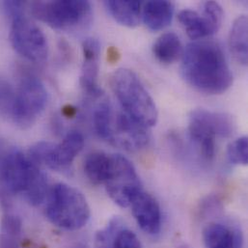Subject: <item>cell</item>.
Instances as JSON below:
<instances>
[{"instance_id": "cell-8", "label": "cell", "mask_w": 248, "mask_h": 248, "mask_svg": "<svg viewBox=\"0 0 248 248\" xmlns=\"http://www.w3.org/2000/svg\"><path fill=\"white\" fill-rule=\"evenodd\" d=\"M83 147V134L78 130H71L60 143L37 142L29 149L27 156L39 167L45 166L55 171L69 172Z\"/></svg>"}, {"instance_id": "cell-19", "label": "cell", "mask_w": 248, "mask_h": 248, "mask_svg": "<svg viewBox=\"0 0 248 248\" xmlns=\"http://www.w3.org/2000/svg\"><path fill=\"white\" fill-rule=\"evenodd\" d=\"M155 57L163 64H172L183 56L184 49L179 36L174 32L162 34L153 46Z\"/></svg>"}, {"instance_id": "cell-16", "label": "cell", "mask_w": 248, "mask_h": 248, "mask_svg": "<svg viewBox=\"0 0 248 248\" xmlns=\"http://www.w3.org/2000/svg\"><path fill=\"white\" fill-rule=\"evenodd\" d=\"M248 20L247 16H238L229 33V47L236 61L244 66L248 63Z\"/></svg>"}, {"instance_id": "cell-30", "label": "cell", "mask_w": 248, "mask_h": 248, "mask_svg": "<svg viewBox=\"0 0 248 248\" xmlns=\"http://www.w3.org/2000/svg\"><path fill=\"white\" fill-rule=\"evenodd\" d=\"M68 248H88L83 245H80V244H76V245H73L71 247H69Z\"/></svg>"}, {"instance_id": "cell-10", "label": "cell", "mask_w": 248, "mask_h": 248, "mask_svg": "<svg viewBox=\"0 0 248 248\" xmlns=\"http://www.w3.org/2000/svg\"><path fill=\"white\" fill-rule=\"evenodd\" d=\"M105 186L111 200L122 208L129 207L134 198L143 191L133 164L119 154L112 155V166Z\"/></svg>"}, {"instance_id": "cell-5", "label": "cell", "mask_w": 248, "mask_h": 248, "mask_svg": "<svg viewBox=\"0 0 248 248\" xmlns=\"http://www.w3.org/2000/svg\"><path fill=\"white\" fill-rule=\"evenodd\" d=\"M235 130L233 117L227 113L195 109L189 115L188 134L200 157L211 162L215 158L217 137H229Z\"/></svg>"}, {"instance_id": "cell-23", "label": "cell", "mask_w": 248, "mask_h": 248, "mask_svg": "<svg viewBox=\"0 0 248 248\" xmlns=\"http://www.w3.org/2000/svg\"><path fill=\"white\" fill-rule=\"evenodd\" d=\"M227 157L230 163L234 165H248V136H242L228 145Z\"/></svg>"}, {"instance_id": "cell-13", "label": "cell", "mask_w": 248, "mask_h": 248, "mask_svg": "<svg viewBox=\"0 0 248 248\" xmlns=\"http://www.w3.org/2000/svg\"><path fill=\"white\" fill-rule=\"evenodd\" d=\"M133 217L143 232L157 235L161 230L162 216L158 202L151 194L141 191L131 202Z\"/></svg>"}, {"instance_id": "cell-28", "label": "cell", "mask_w": 248, "mask_h": 248, "mask_svg": "<svg viewBox=\"0 0 248 248\" xmlns=\"http://www.w3.org/2000/svg\"><path fill=\"white\" fill-rule=\"evenodd\" d=\"M108 59L110 63H116L119 59H120V52L116 47L111 46L108 49Z\"/></svg>"}, {"instance_id": "cell-3", "label": "cell", "mask_w": 248, "mask_h": 248, "mask_svg": "<svg viewBox=\"0 0 248 248\" xmlns=\"http://www.w3.org/2000/svg\"><path fill=\"white\" fill-rule=\"evenodd\" d=\"M46 217L54 226L76 231L88 223L91 211L84 195L76 187L58 183L49 188L46 200Z\"/></svg>"}, {"instance_id": "cell-6", "label": "cell", "mask_w": 248, "mask_h": 248, "mask_svg": "<svg viewBox=\"0 0 248 248\" xmlns=\"http://www.w3.org/2000/svg\"><path fill=\"white\" fill-rule=\"evenodd\" d=\"M30 8L36 18L61 31L83 29L91 23L93 17L92 5L84 0L37 1Z\"/></svg>"}, {"instance_id": "cell-14", "label": "cell", "mask_w": 248, "mask_h": 248, "mask_svg": "<svg viewBox=\"0 0 248 248\" xmlns=\"http://www.w3.org/2000/svg\"><path fill=\"white\" fill-rule=\"evenodd\" d=\"M203 244L205 248H243L244 237L236 225L214 221L203 230Z\"/></svg>"}, {"instance_id": "cell-15", "label": "cell", "mask_w": 248, "mask_h": 248, "mask_svg": "<svg viewBox=\"0 0 248 248\" xmlns=\"http://www.w3.org/2000/svg\"><path fill=\"white\" fill-rule=\"evenodd\" d=\"M174 15V5L170 1H148L143 4L142 16L146 26L152 31L167 27Z\"/></svg>"}, {"instance_id": "cell-20", "label": "cell", "mask_w": 248, "mask_h": 248, "mask_svg": "<svg viewBox=\"0 0 248 248\" xmlns=\"http://www.w3.org/2000/svg\"><path fill=\"white\" fill-rule=\"evenodd\" d=\"M180 23L185 28L187 36L192 40H199L215 34L208 19L192 10H183L178 16Z\"/></svg>"}, {"instance_id": "cell-25", "label": "cell", "mask_w": 248, "mask_h": 248, "mask_svg": "<svg viewBox=\"0 0 248 248\" xmlns=\"http://www.w3.org/2000/svg\"><path fill=\"white\" fill-rule=\"evenodd\" d=\"M203 16L208 19L213 29L217 33L223 20V10L219 3L216 1H206L204 3Z\"/></svg>"}, {"instance_id": "cell-26", "label": "cell", "mask_w": 248, "mask_h": 248, "mask_svg": "<svg viewBox=\"0 0 248 248\" xmlns=\"http://www.w3.org/2000/svg\"><path fill=\"white\" fill-rule=\"evenodd\" d=\"M113 248H142V246L136 234L124 227L117 234Z\"/></svg>"}, {"instance_id": "cell-27", "label": "cell", "mask_w": 248, "mask_h": 248, "mask_svg": "<svg viewBox=\"0 0 248 248\" xmlns=\"http://www.w3.org/2000/svg\"><path fill=\"white\" fill-rule=\"evenodd\" d=\"M3 9L6 16L11 20L25 14V3L21 1H5L3 3Z\"/></svg>"}, {"instance_id": "cell-1", "label": "cell", "mask_w": 248, "mask_h": 248, "mask_svg": "<svg viewBox=\"0 0 248 248\" xmlns=\"http://www.w3.org/2000/svg\"><path fill=\"white\" fill-rule=\"evenodd\" d=\"M182 74L186 82L207 95L225 93L233 83V75L221 46L212 41H196L186 47Z\"/></svg>"}, {"instance_id": "cell-12", "label": "cell", "mask_w": 248, "mask_h": 248, "mask_svg": "<svg viewBox=\"0 0 248 248\" xmlns=\"http://www.w3.org/2000/svg\"><path fill=\"white\" fill-rule=\"evenodd\" d=\"M83 61L80 75V85L88 98L102 94L98 86L100 71L101 44L95 38H87L82 43Z\"/></svg>"}, {"instance_id": "cell-17", "label": "cell", "mask_w": 248, "mask_h": 248, "mask_svg": "<svg viewBox=\"0 0 248 248\" xmlns=\"http://www.w3.org/2000/svg\"><path fill=\"white\" fill-rule=\"evenodd\" d=\"M112 166V155L105 152H93L89 154L83 164L87 179L94 185H105Z\"/></svg>"}, {"instance_id": "cell-2", "label": "cell", "mask_w": 248, "mask_h": 248, "mask_svg": "<svg viewBox=\"0 0 248 248\" xmlns=\"http://www.w3.org/2000/svg\"><path fill=\"white\" fill-rule=\"evenodd\" d=\"M0 185L3 198L22 195L33 206L46 202L49 186L45 173L16 147L0 145Z\"/></svg>"}, {"instance_id": "cell-4", "label": "cell", "mask_w": 248, "mask_h": 248, "mask_svg": "<svg viewBox=\"0 0 248 248\" xmlns=\"http://www.w3.org/2000/svg\"><path fill=\"white\" fill-rule=\"evenodd\" d=\"M110 85L122 110L131 119L146 127L156 124L158 112L155 101L135 73L118 69L111 76Z\"/></svg>"}, {"instance_id": "cell-22", "label": "cell", "mask_w": 248, "mask_h": 248, "mask_svg": "<svg viewBox=\"0 0 248 248\" xmlns=\"http://www.w3.org/2000/svg\"><path fill=\"white\" fill-rule=\"evenodd\" d=\"M124 227V221L120 217L111 218L107 226L96 234L95 248H113L117 234Z\"/></svg>"}, {"instance_id": "cell-18", "label": "cell", "mask_w": 248, "mask_h": 248, "mask_svg": "<svg viewBox=\"0 0 248 248\" xmlns=\"http://www.w3.org/2000/svg\"><path fill=\"white\" fill-rule=\"evenodd\" d=\"M104 4L110 16L121 25L128 28L138 25L142 5L140 1L108 0Z\"/></svg>"}, {"instance_id": "cell-24", "label": "cell", "mask_w": 248, "mask_h": 248, "mask_svg": "<svg viewBox=\"0 0 248 248\" xmlns=\"http://www.w3.org/2000/svg\"><path fill=\"white\" fill-rule=\"evenodd\" d=\"M16 103V88L0 77V113L11 119Z\"/></svg>"}, {"instance_id": "cell-21", "label": "cell", "mask_w": 248, "mask_h": 248, "mask_svg": "<svg viewBox=\"0 0 248 248\" xmlns=\"http://www.w3.org/2000/svg\"><path fill=\"white\" fill-rule=\"evenodd\" d=\"M22 222L19 217L7 212L0 224V248H19Z\"/></svg>"}, {"instance_id": "cell-11", "label": "cell", "mask_w": 248, "mask_h": 248, "mask_svg": "<svg viewBox=\"0 0 248 248\" xmlns=\"http://www.w3.org/2000/svg\"><path fill=\"white\" fill-rule=\"evenodd\" d=\"M148 127L131 119L124 111H115L108 142L126 151H138L149 143Z\"/></svg>"}, {"instance_id": "cell-7", "label": "cell", "mask_w": 248, "mask_h": 248, "mask_svg": "<svg viewBox=\"0 0 248 248\" xmlns=\"http://www.w3.org/2000/svg\"><path fill=\"white\" fill-rule=\"evenodd\" d=\"M48 101L42 80L32 73L22 72L16 87V103L11 121L21 128L31 126L45 110Z\"/></svg>"}, {"instance_id": "cell-9", "label": "cell", "mask_w": 248, "mask_h": 248, "mask_svg": "<svg viewBox=\"0 0 248 248\" xmlns=\"http://www.w3.org/2000/svg\"><path fill=\"white\" fill-rule=\"evenodd\" d=\"M10 22V41L14 49L30 62H45L48 54V45L43 31L25 14Z\"/></svg>"}, {"instance_id": "cell-29", "label": "cell", "mask_w": 248, "mask_h": 248, "mask_svg": "<svg viewBox=\"0 0 248 248\" xmlns=\"http://www.w3.org/2000/svg\"><path fill=\"white\" fill-rule=\"evenodd\" d=\"M62 112H63V115L66 116L67 118H73L77 114V109L75 108H73L72 106H67L63 108Z\"/></svg>"}, {"instance_id": "cell-31", "label": "cell", "mask_w": 248, "mask_h": 248, "mask_svg": "<svg viewBox=\"0 0 248 248\" xmlns=\"http://www.w3.org/2000/svg\"><path fill=\"white\" fill-rule=\"evenodd\" d=\"M180 248H188L187 247H186V246H183V247H181Z\"/></svg>"}]
</instances>
